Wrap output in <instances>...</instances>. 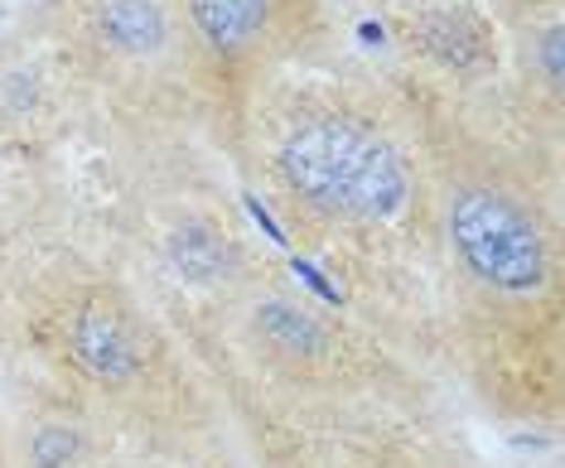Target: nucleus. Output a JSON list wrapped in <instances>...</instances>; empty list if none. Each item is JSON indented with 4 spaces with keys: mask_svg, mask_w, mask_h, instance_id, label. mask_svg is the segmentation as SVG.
<instances>
[{
    "mask_svg": "<svg viewBox=\"0 0 565 468\" xmlns=\"http://www.w3.org/2000/svg\"><path fill=\"white\" fill-rule=\"evenodd\" d=\"M280 174L295 199L319 213L382 223L406 203V164L382 136L358 121L319 116L295 126L280 146Z\"/></svg>",
    "mask_w": 565,
    "mask_h": 468,
    "instance_id": "nucleus-1",
    "label": "nucleus"
},
{
    "mask_svg": "<svg viewBox=\"0 0 565 468\" xmlns=\"http://www.w3.org/2000/svg\"><path fill=\"white\" fill-rule=\"evenodd\" d=\"M449 242L469 276L493 290H532L546 280V237L518 199L498 189H459L449 199Z\"/></svg>",
    "mask_w": 565,
    "mask_h": 468,
    "instance_id": "nucleus-2",
    "label": "nucleus"
},
{
    "mask_svg": "<svg viewBox=\"0 0 565 468\" xmlns=\"http://www.w3.org/2000/svg\"><path fill=\"white\" fill-rule=\"evenodd\" d=\"M68 348H73V362L87 376H97V382H126L140 362L131 323L111 305H87L68 329Z\"/></svg>",
    "mask_w": 565,
    "mask_h": 468,
    "instance_id": "nucleus-3",
    "label": "nucleus"
},
{
    "mask_svg": "<svg viewBox=\"0 0 565 468\" xmlns=\"http://www.w3.org/2000/svg\"><path fill=\"white\" fill-rule=\"evenodd\" d=\"M402 30L411 39V49L440 59L445 68H479V63H488V54H493L488 30L469 10H426L420 20H406Z\"/></svg>",
    "mask_w": 565,
    "mask_h": 468,
    "instance_id": "nucleus-4",
    "label": "nucleus"
},
{
    "mask_svg": "<svg viewBox=\"0 0 565 468\" xmlns=\"http://www.w3.org/2000/svg\"><path fill=\"white\" fill-rule=\"evenodd\" d=\"M97 39L126 59H150L170 44V20L156 0H97L93 6Z\"/></svg>",
    "mask_w": 565,
    "mask_h": 468,
    "instance_id": "nucleus-5",
    "label": "nucleus"
},
{
    "mask_svg": "<svg viewBox=\"0 0 565 468\" xmlns=\"http://www.w3.org/2000/svg\"><path fill=\"white\" fill-rule=\"evenodd\" d=\"M184 10L217 54H242L271 24V0H184Z\"/></svg>",
    "mask_w": 565,
    "mask_h": 468,
    "instance_id": "nucleus-6",
    "label": "nucleus"
},
{
    "mask_svg": "<svg viewBox=\"0 0 565 468\" xmlns=\"http://www.w3.org/2000/svg\"><path fill=\"white\" fill-rule=\"evenodd\" d=\"M256 329H262V338L276 348V353L286 358H319L329 353V329L319 323L310 309L300 305H262V319H256Z\"/></svg>",
    "mask_w": 565,
    "mask_h": 468,
    "instance_id": "nucleus-7",
    "label": "nucleus"
},
{
    "mask_svg": "<svg viewBox=\"0 0 565 468\" xmlns=\"http://www.w3.org/2000/svg\"><path fill=\"white\" fill-rule=\"evenodd\" d=\"M170 262H174V270L184 280L213 285V280H223L227 270H233V246L217 237L213 227L189 223V227H179L170 237Z\"/></svg>",
    "mask_w": 565,
    "mask_h": 468,
    "instance_id": "nucleus-8",
    "label": "nucleus"
},
{
    "mask_svg": "<svg viewBox=\"0 0 565 468\" xmlns=\"http://www.w3.org/2000/svg\"><path fill=\"white\" fill-rule=\"evenodd\" d=\"M73 449H78V435L63 430V425H54V430H44L40 439H34V464H40V468H63L73 459Z\"/></svg>",
    "mask_w": 565,
    "mask_h": 468,
    "instance_id": "nucleus-9",
    "label": "nucleus"
},
{
    "mask_svg": "<svg viewBox=\"0 0 565 468\" xmlns=\"http://www.w3.org/2000/svg\"><path fill=\"white\" fill-rule=\"evenodd\" d=\"M295 276H300L305 285H310V290L319 295V300H329V305H339V290H333V285H329L324 276H319V270H315V266H305V262H295Z\"/></svg>",
    "mask_w": 565,
    "mask_h": 468,
    "instance_id": "nucleus-10",
    "label": "nucleus"
},
{
    "mask_svg": "<svg viewBox=\"0 0 565 468\" xmlns=\"http://www.w3.org/2000/svg\"><path fill=\"white\" fill-rule=\"evenodd\" d=\"M542 54H546V77H551V83H561V30H551V34H546Z\"/></svg>",
    "mask_w": 565,
    "mask_h": 468,
    "instance_id": "nucleus-11",
    "label": "nucleus"
}]
</instances>
